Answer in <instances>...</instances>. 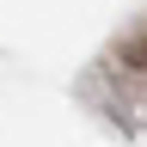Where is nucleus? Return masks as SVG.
<instances>
[{
	"instance_id": "f257e3e1",
	"label": "nucleus",
	"mask_w": 147,
	"mask_h": 147,
	"mask_svg": "<svg viewBox=\"0 0 147 147\" xmlns=\"http://www.w3.org/2000/svg\"><path fill=\"white\" fill-rule=\"evenodd\" d=\"M123 61H129V67H147V43H135V49L123 55Z\"/></svg>"
}]
</instances>
